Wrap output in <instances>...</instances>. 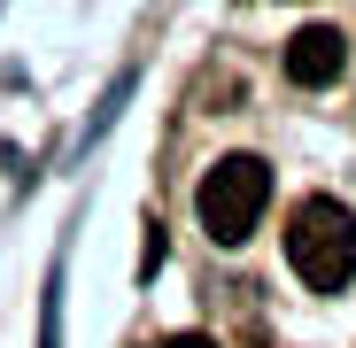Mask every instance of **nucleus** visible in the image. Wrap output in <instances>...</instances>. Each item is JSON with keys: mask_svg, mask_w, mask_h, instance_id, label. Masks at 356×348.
Here are the masks:
<instances>
[{"mask_svg": "<svg viewBox=\"0 0 356 348\" xmlns=\"http://www.w3.org/2000/svg\"><path fill=\"white\" fill-rule=\"evenodd\" d=\"M286 263L310 295H341L356 279V209L333 194H302L286 209Z\"/></svg>", "mask_w": 356, "mask_h": 348, "instance_id": "1", "label": "nucleus"}, {"mask_svg": "<svg viewBox=\"0 0 356 348\" xmlns=\"http://www.w3.org/2000/svg\"><path fill=\"white\" fill-rule=\"evenodd\" d=\"M341 70H348V39H341L333 24H310V31L286 39V78H294V85L318 93V85H333Z\"/></svg>", "mask_w": 356, "mask_h": 348, "instance_id": "3", "label": "nucleus"}, {"mask_svg": "<svg viewBox=\"0 0 356 348\" xmlns=\"http://www.w3.org/2000/svg\"><path fill=\"white\" fill-rule=\"evenodd\" d=\"M194 209H202V232L217 248H241L248 232L264 224V209H271V163L264 155H217L202 170Z\"/></svg>", "mask_w": 356, "mask_h": 348, "instance_id": "2", "label": "nucleus"}, {"mask_svg": "<svg viewBox=\"0 0 356 348\" xmlns=\"http://www.w3.org/2000/svg\"><path fill=\"white\" fill-rule=\"evenodd\" d=\"M155 348H217V340H202V333H170V340H155Z\"/></svg>", "mask_w": 356, "mask_h": 348, "instance_id": "4", "label": "nucleus"}]
</instances>
